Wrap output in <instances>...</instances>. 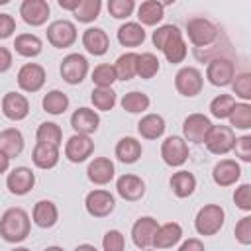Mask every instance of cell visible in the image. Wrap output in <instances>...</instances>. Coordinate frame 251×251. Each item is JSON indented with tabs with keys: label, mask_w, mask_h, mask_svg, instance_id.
<instances>
[{
	"label": "cell",
	"mask_w": 251,
	"mask_h": 251,
	"mask_svg": "<svg viewBox=\"0 0 251 251\" xmlns=\"http://www.w3.org/2000/svg\"><path fill=\"white\" fill-rule=\"evenodd\" d=\"M161 51H163L165 59H167L171 65H178V63H182V61L186 59V55H188V45H186V41H184V37H182V33H180V35L173 37Z\"/></svg>",
	"instance_id": "36"
},
{
	"label": "cell",
	"mask_w": 251,
	"mask_h": 251,
	"mask_svg": "<svg viewBox=\"0 0 251 251\" xmlns=\"http://www.w3.org/2000/svg\"><path fill=\"white\" fill-rule=\"evenodd\" d=\"M229 127L233 129H249L251 127V104L249 102H235L231 114L227 116Z\"/></svg>",
	"instance_id": "38"
},
{
	"label": "cell",
	"mask_w": 251,
	"mask_h": 251,
	"mask_svg": "<svg viewBox=\"0 0 251 251\" xmlns=\"http://www.w3.org/2000/svg\"><path fill=\"white\" fill-rule=\"evenodd\" d=\"M84 208L92 218H106L114 212L116 208V198L110 190L104 188H94L86 194L84 198Z\"/></svg>",
	"instance_id": "6"
},
{
	"label": "cell",
	"mask_w": 251,
	"mask_h": 251,
	"mask_svg": "<svg viewBox=\"0 0 251 251\" xmlns=\"http://www.w3.org/2000/svg\"><path fill=\"white\" fill-rule=\"evenodd\" d=\"M75 251H98V249H96L94 245H90V243H80Z\"/></svg>",
	"instance_id": "56"
},
{
	"label": "cell",
	"mask_w": 251,
	"mask_h": 251,
	"mask_svg": "<svg viewBox=\"0 0 251 251\" xmlns=\"http://www.w3.org/2000/svg\"><path fill=\"white\" fill-rule=\"evenodd\" d=\"M241 167L235 159H220L212 169V178L218 186H231L239 180Z\"/></svg>",
	"instance_id": "20"
},
{
	"label": "cell",
	"mask_w": 251,
	"mask_h": 251,
	"mask_svg": "<svg viewBox=\"0 0 251 251\" xmlns=\"http://www.w3.org/2000/svg\"><path fill=\"white\" fill-rule=\"evenodd\" d=\"M165 120L159 114H145L137 124V131L143 139H159L165 133Z\"/></svg>",
	"instance_id": "30"
},
{
	"label": "cell",
	"mask_w": 251,
	"mask_h": 251,
	"mask_svg": "<svg viewBox=\"0 0 251 251\" xmlns=\"http://www.w3.org/2000/svg\"><path fill=\"white\" fill-rule=\"evenodd\" d=\"M175 88L178 94L192 98L202 92L204 88V76L196 67H182L175 75Z\"/></svg>",
	"instance_id": "5"
},
{
	"label": "cell",
	"mask_w": 251,
	"mask_h": 251,
	"mask_svg": "<svg viewBox=\"0 0 251 251\" xmlns=\"http://www.w3.org/2000/svg\"><path fill=\"white\" fill-rule=\"evenodd\" d=\"M120 104H122V108H124L126 112H129V114H141V112H145V110L149 108L151 100H149V96H147L145 92L131 90V92L124 94V98H122Z\"/></svg>",
	"instance_id": "39"
},
{
	"label": "cell",
	"mask_w": 251,
	"mask_h": 251,
	"mask_svg": "<svg viewBox=\"0 0 251 251\" xmlns=\"http://www.w3.org/2000/svg\"><path fill=\"white\" fill-rule=\"evenodd\" d=\"M180 239H182V227H180V224L167 222V224H161L157 227L155 237H153V247L155 249H171Z\"/></svg>",
	"instance_id": "23"
},
{
	"label": "cell",
	"mask_w": 251,
	"mask_h": 251,
	"mask_svg": "<svg viewBox=\"0 0 251 251\" xmlns=\"http://www.w3.org/2000/svg\"><path fill=\"white\" fill-rule=\"evenodd\" d=\"M133 10H135V2L133 0H110L108 2V12L116 20L129 18L133 14Z\"/></svg>",
	"instance_id": "46"
},
{
	"label": "cell",
	"mask_w": 251,
	"mask_h": 251,
	"mask_svg": "<svg viewBox=\"0 0 251 251\" xmlns=\"http://www.w3.org/2000/svg\"><path fill=\"white\" fill-rule=\"evenodd\" d=\"M45 69L37 63H25L18 71V86L24 92H39L45 84Z\"/></svg>",
	"instance_id": "12"
},
{
	"label": "cell",
	"mask_w": 251,
	"mask_h": 251,
	"mask_svg": "<svg viewBox=\"0 0 251 251\" xmlns=\"http://www.w3.org/2000/svg\"><path fill=\"white\" fill-rule=\"evenodd\" d=\"M231 88H233V94L237 98H241L243 102H249L251 100V75L249 73L235 75L231 80Z\"/></svg>",
	"instance_id": "45"
},
{
	"label": "cell",
	"mask_w": 251,
	"mask_h": 251,
	"mask_svg": "<svg viewBox=\"0 0 251 251\" xmlns=\"http://www.w3.org/2000/svg\"><path fill=\"white\" fill-rule=\"evenodd\" d=\"M31 229L29 214L24 208H8L0 218V237L8 243H22Z\"/></svg>",
	"instance_id": "1"
},
{
	"label": "cell",
	"mask_w": 251,
	"mask_h": 251,
	"mask_svg": "<svg viewBox=\"0 0 251 251\" xmlns=\"http://www.w3.org/2000/svg\"><path fill=\"white\" fill-rule=\"evenodd\" d=\"M116 157L120 163H126V165H133L139 161L141 153H143V147L141 143L135 139V137H122L118 143H116Z\"/></svg>",
	"instance_id": "26"
},
{
	"label": "cell",
	"mask_w": 251,
	"mask_h": 251,
	"mask_svg": "<svg viewBox=\"0 0 251 251\" xmlns=\"http://www.w3.org/2000/svg\"><path fill=\"white\" fill-rule=\"evenodd\" d=\"M71 126H73L75 133L90 135V133H94V131L98 129V126H100V116H98L96 110L82 106V108H76V110L73 112V116H71Z\"/></svg>",
	"instance_id": "18"
},
{
	"label": "cell",
	"mask_w": 251,
	"mask_h": 251,
	"mask_svg": "<svg viewBox=\"0 0 251 251\" xmlns=\"http://www.w3.org/2000/svg\"><path fill=\"white\" fill-rule=\"evenodd\" d=\"M35 186V175L29 167H16L6 176V188L14 196H25Z\"/></svg>",
	"instance_id": "13"
},
{
	"label": "cell",
	"mask_w": 251,
	"mask_h": 251,
	"mask_svg": "<svg viewBox=\"0 0 251 251\" xmlns=\"http://www.w3.org/2000/svg\"><path fill=\"white\" fill-rule=\"evenodd\" d=\"M35 139H37V143H43V145L61 147L63 131L55 122H43V124H39V127L35 131Z\"/></svg>",
	"instance_id": "35"
},
{
	"label": "cell",
	"mask_w": 251,
	"mask_h": 251,
	"mask_svg": "<svg viewBox=\"0 0 251 251\" xmlns=\"http://www.w3.org/2000/svg\"><path fill=\"white\" fill-rule=\"evenodd\" d=\"M57 4H59V8H63V10L75 12V10H76V6L80 4V0H59Z\"/></svg>",
	"instance_id": "54"
},
{
	"label": "cell",
	"mask_w": 251,
	"mask_h": 251,
	"mask_svg": "<svg viewBox=\"0 0 251 251\" xmlns=\"http://www.w3.org/2000/svg\"><path fill=\"white\" fill-rule=\"evenodd\" d=\"M31 220L37 227L41 229H49L57 224L59 220V210L55 206V202L51 200H39L35 206H33V212H31Z\"/></svg>",
	"instance_id": "24"
},
{
	"label": "cell",
	"mask_w": 251,
	"mask_h": 251,
	"mask_svg": "<svg viewBox=\"0 0 251 251\" xmlns=\"http://www.w3.org/2000/svg\"><path fill=\"white\" fill-rule=\"evenodd\" d=\"M159 73V59L155 53H137V67H135V76L139 78H153Z\"/></svg>",
	"instance_id": "37"
},
{
	"label": "cell",
	"mask_w": 251,
	"mask_h": 251,
	"mask_svg": "<svg viewBox=\"0 0 251 251\" xmlns=\"http://www.w3.org/2000/svg\"><path fill=\"white\" fill-rule=\"evenodd\" d=\"M212 126L214 124L210 122L208 116H204V114H190L182 122V139L200 145V143L206 141V135L212 129Z\"/></svg>",
	"instance_id": "9"
},
{
	"label": "cell",
	"mask_w": 251,
	"mask_h": 251,
	"mask_svg": "<svg viewBox=\"0 0 251 251\" xmlns=\"http://www.w3.org/2000/svg\"><path fill=\"white\" fill-rule=\"evenodd\" d=\"M226 222V212L220 204H204L196 218H194V227L200 235H216Z\"/></svg>",
	"instance_id": "2"
},
{
	"label": "cell",
	"mask_w": 251,
	"mask_h": 251,
	"mask_svg": "<svg viewBox=\"0 0 251 251\" xmlns=\"http://www.w3.org/2000/svg\"><path fill=\"white\" fill-rule=\"evenodd\" d=\"M10 161H12V159H10V157H6V155L0 151V175H2V173H6V171L10 169Z\"/></svg>",
	"instance_id": "55"
},
{
	"label": "cell",
	"mask_w": 251,
	"mask_h": 251,
	"mask_svg": "<svg viewBox=\"0 0 251 251\" xmlns=\"http://www.w3.org/2000/svg\"><path fill=\"white\" fill-rule=\"evenodd\" d=\"M100 10H102V2L100 0H80L76 10L73 12V16L80 24H90L100 16Z\"/></svg>",
	"instance_id": "40"
},
{
	"label": "cell",
	"mask_w": 251,
	"mask_h": 251,
	"mask_svg": "<svg viewBox=\"0 0 251 251\" xmlns=\"http://www.w3.org/2000/svg\"><path fill=\"white\" fill-rule=\"evenodd\" d=\"M233 202L239 210L243 212H251V184H239L233 192Z\"/></svg>",
	"instance_id": "48"
},
{
	"label": "cell",
	"mask_w": 251,
	"mask_h": 251,
	"mask_svg": "<svg viewBox=\"0 0 251 251\" xmlns=\"http://www.w3.org/2000/svg\"><path fill=\"white\" fill-rule=\"evenodd\" d=\"M165 18V4L157 0H145L137 8V24L139 25H157Z\"/></svg>",
	"instance_id": "27"
},
{
	"label": "cell",
	"mask_w": 251,
	"mask_h": 251,
	"mask_svg": "<svg viewBox=\"0 0 251 251\" xmlns=\"http://www.w3.org/2000/svg\"><path fill=\"white\" fill-rule=\"evenodd\" d=\"M180 33H182V31H180L176 25H173V24H165V25H159V27L153 31V37H151V39H153V45L161 51L173 37H176V35H180Z\"/></svg>",
	"instance_id": "44"
},
{
	"label": "cell",
	"mask_w": 251,
	"mask_h": 251,
	"mask_svg": "<svg viewBox=\"0 0 251 251\" xmlns=\"http://www.w3.org/2000/svg\"><path fill=\"white\" fill-rule=\"evenodd\" d=\"M69 104H71L69 96H67L65 92H61V90H49V92L43 96V100H41L43 110H45L47 114H51V116H61V114H65L67 108H69Z\"/></svg>",
	"instance_id": "33"
},
{
	"label": "cell",
	"mask_w": 251,
	"mask_h": 251,
	"mask_svg": "<svg viewBox=\"0 0 251 251\" xmlns=\"http://www.w3.org/2000/svg\"><path fill=\"white\" fill-rule=\"evenodd\" d=\"M169 184H171V190H173L175 196L188 198L196 190V176L188 171H176V173H173Z\"/></svg>",
	"instance_id": "28"
},
{
	"label": "cell",
	"mask_w": 251,
	"mask_h": 251,
	"mask_svg": "<svg viewBox=\"0 0 251 251\" xmlns=\"http://www.w3.org/2000/svg\"><path fill=\"white\" fill-rule=\"evenodd\" d=\"M12 67V51L8 47H0V73L10 71Z\"/></svg>",
	"instance_id": "53"
},
{
	"label": "cell",
	"mask_w": 251,
	"mask_h": 251,
	"mask_svg": "<svg viewBox=\"0 0 251 251\" xmlns=\"http://www.w3.org/2000/svg\"><path fill=\"white\" fill-rule=\"evenodd\" d=\"M47 41L55 49H67L76 41V25L71 20H55L47 25Z\"/></svg>",
	"instance_id": "7"
},
{
	"label": "cell",
	"mask_w": 251,
	"mask_h": 251,
	"mask_svg": "<svg viewBox=\"0 0 251 251\" xmlns=\"http://www.w3.org/2000/svg\"><path fill=\"white\" fill-rule=\"evenodd\" d=\"M90 100H92V106L100 112H110L114 106H116V92L114 88H94L92 94H90Z\"/></svg>",
	"instance_id": "43"
},
{
	"label": "cell",
	"mask_w": 251,
	"mask_h": 251,
	"mask_svg": "<svg viewBox=\"0 0 251 251\" xmlns=\"http://www.w3.org/2000/svg\"><path fill=\"white\" fill-rule=\"evenodd\" d=\"M114 163L108 159V157H96L88 163L86 167V176L92 184H98V186H104L108 184L112 178H114Z\"/></svg>",
	"instance_id": "22"
},
{
	"label": "cell",
	"mask_w": 251,
	"mask_h": 251,
	"mask_svg": "<svg viewBox=\"0 0 251 251\" xmlns=\"http://www.w3.org/2000/svg\"><path fill=\"white\" fill-rule=\"evenodd\" d=\"M235 76V65L231 59L227 57H216L208 63V69H206V78L210 84L214 86H227L231 84Z\"/></svg>",
	"instance_id": "11"
},
{
	"label": "cell",
	"mask_w": 251,
	"mask_h": 251,
	"mask_svg": "<svg viewBox=\"0 0 251 251\" xmlns=\"http://www.w3.org/2000/svg\"><path fill=\"white\" fill-rule=\"evenodd\" d=\"M235 151V157L243 163H251V135H241V137H235V143H233V149Z\"/></svg>",
	"instance_id": "49"
},
{
	"label": "cell",
	"mask_w": 251,
	"mask_h": 251,
	"mask_svg": "<svg viewBox=\"0 0 251 251\" xmlns=\"http://www.w3.org/2000/svg\"><path fill=\"white\" fill-rule=\"evenodd\" d=\"M10 251H31V249H27V247H14V249H10Z\"/></svg>",
	"instance_id": "58"
},
{
	"label": "cell",
	"mask_w": 251,
	"mask_h": 251,
	"mask_svg": "<svg viewBox=\"0 0 251 251\" xmlns=\"http://www.w3.org/2000/svg\"><path fill=\"white\" fill-rule=\"evenodd\" d=\"M92 153H94V141L90 139V135L73 133L65 143V157L71 163H84Z\"/></svg>",
	"instance_id": "15"
},
{
	"label": "cell",
	"mask_w": 251,
	"mask_h": 251,
	"mask_svg": "<svg viewBox=\"0 0 251 251\" xmlns=\"http://www.w3.org/2000/svg\"><path fill=\"white\" fill-rule=\"evenodd\" d=\"M43 251H65L63 247H59V245H51V247H45Z\"/></svg>",
	"instance_id": "57"
},
{
	"label": "cell",
	"mask_w": 251,
	"mask_h": 251,
	"mask_svg": "<svg viewBox=\"0 0 251 251\" xmlns=\"http://www.w3.org/2000/svg\"><path fill=\"white\" fill-rule=\"evenodd\" d=\"M233 106H235V98L231 94H218L210 102V114L216 120H227V116L231 114Z\"/></svg>",
	"instance_id": "42"
},
{
	"label": "cell",
	"mask_w": 251,
	"mask_h": 251,
	"mask_svg": "<svg viewBox=\"0 0 251 251\" xmlns=\"http://www.w3.org/2000/svg\"><path fill=\"white\" fill-rule=\"evenodd\" d=\"M135 67H137V53L133 51H126L122 53L116 63H114V71H116V78L118 80H129L135 76Z\"/></svg>",
	"instance_id": "34"
},
{
	"label": "cell",
	"mask_w": 251,
	"mask_h": 251,
	"mask_svg": "<svg viewBox=\"0 0 251 251\" xmlns=\"http://www.w3.org/2000/svg\"><path fill=\"white\" fill-rule=\"evenodd\" d=\"M235 239L241 245H251V216H243L235 224Z\"/></svg>",
	"instance_id": "50"
},
{
	"label": "cell",
	"mask_w": 251,
	"mask_h": 251,
	"mask_svg": "<svg viewBox=\"0 0 251 251\" xmlns=\"http://www.w3.org/2000/svg\"><path fill=\"white\" fill-rule=\"evenodd\" d=\"M82 45L90 55L102 57L110 49V37L102 27H86L82 33Z\"/></svg>",
	"instance_id": "21"
},
{
	"label": "cell",
	"mask_w": 251,
	"mask_h": 251,
	"mask_svg": "<svg viewBox=\"0 0 251 251\" xmlns=\"http://www.w3.org/2000/svg\"><path fill=\"white\" fill-rule=\"evenodd\" d=\"M116 71H114V65L110 63H100L94 67L92 71V82H94V88H112V84L116 82Z\"/></svg>",
	"instance_id": "41"
},
{
	"label": "cell",
	"mask_w": 251,
	"mask_h": 251,
	"mask_svg": "<svg viewBox=\"0 0 251 251\" xmlns=\"http://www.w3.org/2000/svg\"><path fill=\"white\" fill-rule=\"evenodd\" d=\"M2 114L12 122H22L29 114V100L20 92H6L2 98Z\"/></svg>",
	"instance_id": "17"
},
{
	"label": "cell",
	"mask_w": 251,
	"mask_h": 251,
	"mask_svg": "<svg viewBox=\"0 0 251 251\" xmlns=\"http://www.w3.org/2000/svg\"><path fill=\"white\" fill-rule=\"evenodd\" d=\"M235 143V131L229 126H212V129L206 135V149L214 155H226L233 149Z\"/></svg>",
	"instance_id": "8"
},
{
	"label": "cell",
	"mask_w": 251,
	"mask_h": 251,
	"mask_svg": "<svg viewBox=\"0 0 251 251\" xmlns=\"http://www.w3.org/2000/svg\"><path fill=\"white\" fill-rule=\"evenodd\" d=\"M116 190H118V194H120L124 200H127V202H137V200H141L143 194H145V182H143L141 176L131 175V173H126V175H122V176L116 180Z\"/></svg>",
	"instance_id": "19"
},
{
	"label": "cell",
	"mask_w": 251,
	"mask_h": 251,
	"mask_svg": "<svg viewBox=\"0 0 251 251\" xmlns=\"http://www.w3.org/2000/svg\"><path fill=\"white\" fill-rule=\"evenodd\" d=\"M186 35H188L190 43L200 49V47L212 45L218 39L220 31H218L216 24H212L208 18H190L186 22Z\"/></svg>",
	"instance_id": "3"
},
{
	"label": "cell",
	"mask_w": 251,
	"mask_h": 251,
	"mask_svg": "<svg viewBox=\"0 0 251 251\" xmlns=\"http://www.w3.org/2000/svg\"><path fill=\"white\" fill-rule=\"evenodd\" d=\"M159 227V222L151 216H141L135 220V224L131 226V239L135 243V247L139 249H151L153 247V237L155 231Z\"/></svg>",
	"instance_id": "14"
},
{
	"label": "cell",
	"mask_w": 251,
	"mask_h": 251,
	"mask_svg": "<svg viewBox=\"0 0 251 251\" xmlns=\"http://www.w3.org/2000/svg\"><path fill=\"white\" fill-rule=\"evenodd\" d=\"M24 145H25V141H24V135L18 127H6L0 131V151L6 157L14 159V157L22 155Z\"/></svg>",
	"instance_id": "25"
},
{
	"label": "cell",
	"mask_w": 251,
	"mask_h": 251,
	"mask_svg": "<svg viewBox=\"0 0 251 251\" xmlns=\"http://www.w3.org/2000/svg\"><path fill=\"white\" fill-rule=\"evenodd\" d=\"M16 31V20L10 14H0V39H8Z\"/></svg>",
	"instance_id": "51"
},
{
	"label": "cell",
	"mask_w": 251,
	"mask_h": 251,
	"mask_svg": "<svg viewBox=\"0 0 251 251\" xmlns=\"http://www.w3.org/2000/svg\"><path fill=\"white\" fill-rule=\"evenodd\" d=\"M14 49H16L18 55L31 59V57H37L43 51V41L35 33H20L14 39Z\"/></svg>",
	"instance_id": "32"
},
{
	"label": "cell",
	"mask_w": 251,
	"mask_h": 251,
	"mask_svg": "<svg viewBox=\"0 0 251 251\" xmlns=\"http://www.w3.org/2000/svg\"><path fill=\"white\" fill-rule=\"evenodd\" d=\"M31 161L37 169H53L59 163V147H51V145H43V143H35L33 151H31Z\"/></svg>",
	"instance_id": "31"
},
{
	"label": "cell",
	"mask_w": 251,
	"mask_h": 251,
	"mask_svg": "<svg viewBox=\"0 0 251 251\" xmlns=\"http://www.w3.org/2000/svg\"><path fill=\"white\" fill-rule=\"evenodd\" d=\"M59 73L67 84H80L88 75V61L80 53H69L67 57H63Z\"/></svg>",
	"instance_id": "4"
},
{
	"label": "cell",
	"mask_w": 251,
	"mask_h": 251,
	"mask_svg": "<svg viewBox=\"0 0 251 251\" xmlns=\"http://www.w3.org/2000/svg\"><path fill=\"white\" fill-rule=\"evenodd\" d=\"M178 251H206V249H204V243L198 237H188L186 241L180 243Z\"/></svg>",
	"instance_id": "52"
},
{
	"label": "cell",
	"mask_w": 251,
	"mask_h": 251,
	"mask_svg": "<svg viewBox=\"0 0 251 251\" xmlns=\"http://www.w3.org/2000/svg\"><path fill=\"white\" fill-rule=\"evenodd\" d=\"M49 14H51V8H49L47 0H24L20 4V16L31 27L43 25L47 22Z\"/></svg>",
	"instance_id": "16"
},
{
	"label": "cell",
	"mask_w": 251,
	"mask_h": 251,
	"mask_svg": "<svg viewBox=\"0 0 251 251\" xmlns=\"http://www.w3.org/2000/svg\"><path fill=\"white\" fill-rule=\"evenodd\" d=\"M118 41L124 47H139L145 41V29L137 22H126L118 27Z\"/></svg>",
	"instance_id": "29"
},
{
	"label": "cell",
	"mask_w": 251,
	"mask_h": 251,
	"mask_svg": "<svg viewBox=\"0 0 251 251\" xmlns=\"http://www.w3.org/2000/svg\"><path fill=\"white\" fill-rule=\"evenodd\" d=\"M161 159L169 167H182L188 159V143L180 135H169L161 143Z\"/></svg>",
	"instance_id": "10"
},
{
	"label": "cell",
	"mask_w": 251,
	"mask_h": 251,
	"mask_svg": "<svg viewBox=\"0 0 251 251\" xmlns=\"http://www.w3.org/2000/svg\"><path fill=\"white\" fill-rule=\"evenodd\" d=\"M102 249L104 251H126V237L120 229H110L102 237Z\"/></svg>",
	"instance_id": "47"
}]
</instances>
